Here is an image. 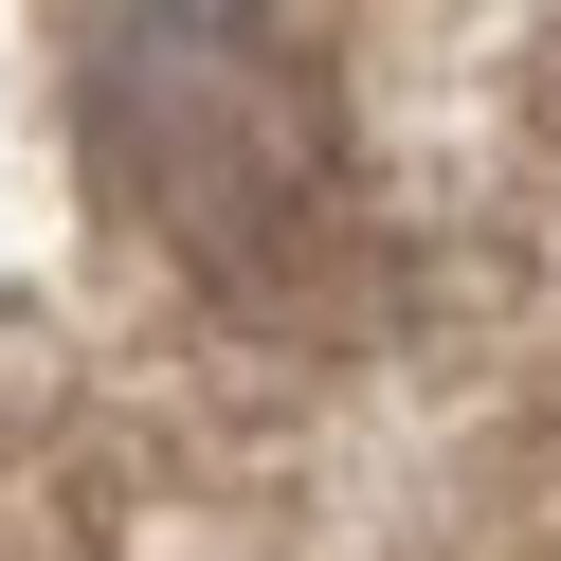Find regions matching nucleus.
I'll return each instance as SVG.
<instances>
[{
  "instance_id": "1",
  "label": "nucleus",
  "mask_w": 561,
  "mask_h": 561,
  "mask_svg": "<svg viewBox=\"0 0 561 561\" xmlns=\"http://www.w3.org/2000/svg\"><path fill=\"white\" fill-rule=\"evenodd\" d=\"M91 146L182 254L272 272L327 218V73H308L290 0H73Z\"/></svg>"
}]
</instances>
